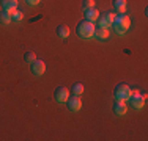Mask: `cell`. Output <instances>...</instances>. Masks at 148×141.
<instances>
[{
	"label": "cell",
	"mask_w": 148,
	"mask_h": 141,
	"mask_svg": "<svg viewBox=\"0 0 148 141\" xmlns=\"http://www.w3.org/2000/svg\"><path fill=\"white\" fill-rule=\"evenodd\" d=\"M128 100L131 102V105L134 108H142L143 105H145V99H143V96L136 89H131V96H129Z\"/></svg>",
	"instance_id": "277c9868"
},
{
	"label": "cell",
	"mask_w": 148,
	"mask_h": 141,
	"mask_svg": "<svg viewBox=\"0 0 148 141\" xmlns=\"http://www.w3.org/2000/svg\"><path fill=\"white\" fill-rule=\"evenodd\" d=\"M129 96H131V88H129L128 85L126 83L117 85V88H115V91H114L115 100H128Z\"/></svg>",
	"instance_id": "3957f363"
},
{
	"label": "cell",
	"mask_w": 148,
	"mask_h": 141,
	"mask_svg": "<svg viewBox=\"0 0 148 141\" xmlns=\"http://www.w3.org/2000/svg\"><path fill=\"white\" fill-rule=\"evenodd\" d=\"M0 3H2V8L10 13L17 9V0H0Z\"/></svg>",
	"instance_id": "30bf717a"
},
{
	"label": "cell",
	"mask_w": 148,
	"mask_h": 141,
	"mask_svg": "<svg viewBox=\"0 0 148 141\" xmlns=\"http://www.w3.org/2000/svg\"><path fill=\"white\" fill-rule=\"evenodd\" d=\"M10 22H11V13L6 11V9H2V11H0V24L8 25Z\"/></svg>",
	"instance_id": "9a60e30c"
},
{
	"label": "cell",
	"mask_w": 148,
	"mask_h": 141,
	"mask_svg": "<svg viewBox=\"0 0 148 141\" xmlns=\"http://www.w3.org/2000/svg\"><path fill=\"white\" fill-rule=\"evenodd\" d=\"M66 105H68V108L71 111H79L80 108H82V100H80L79 96H76V94H74L73 97H68Z\"/></svg>",
	"instance_id": "ba28073f"
},
{
	"label": "cell",
	"mask_w": 148,
	"mask_h": 141,
	"mask_svg": "<svg viewBox=\"0 0 148 141\" xmlns=\"http://www.w3.org/2000/svg\"><path fill=\"white\" fill-rule=\"evenodd\" d=\"M98 17H99V11H98L96 8H90V9H85V19L87 20H96Z\"/></svg>",
	"instance_id": "5bb4252c"
},
{
	"label": "cell",
	"mask_w": 148,
	"mask_h": 141,
	"mask_svg": "<svg viewBox=\"0 0 148 141\" xmlns=\"http://www.w3.org/2000/svg\"><path fill=\"white\" fill-rule=\"evenodd\" d=\"M126 111H128L126 102L125 100H115V104H114V113L115 115L123 116V115H126Z\"/></svg>",
	"instance_id": "9c48e42d"
},
{
	"label": "cell",
	"mask_w": 148,
	"mask_h": 141,
	"mask_svg": "<svg viewBox=\"0 0 148 141\" xmlns=\"http://www.w3.org/2000/svg\"><path fill=\"white\" fill-rule=\"evenodd\" d=\"M69 27L68 25H58L57 27V36L58 38H62V39H66V38L69 36Z\"/></svg>",
	"instance_id": "4fadbf2b"
},
{
	"label": "cell",
	"mask_w": 148,
	"mask_h": 141,
	"mask_svg": "<svg viewBox=\"0 0 148 141\" xmlns=\"http://www.w3.org/2000/svg\"><path fill=\"white\" fill-rule=\"evenodd\" d=\"M114 9L115 14H123L126 9V0H114Z\"/></svg>",
	"instance_id": "7c38bea8"
},
{
	"label": "cell",
	"mask_w": 148,
	"mask_h": 141,
	"mask_svg": "<svg viewBox=\"0 0 148 141\" xmlns=\"http://www.w3.org/2000/svg\"><path fill=\"white\" fill-rule=\"evenodd\" d=\"M35 60H36V54H35V52L30 50V52H25V54H24V61H25V63H30V64H32Z\"/></svg>",
	"instance_id": "2e32d148"
},
{
	"label": "cell",
	"mask_w": 148,
	"mask_h": 141,
	"mask_svg": "<svg viewBox=\"0 0 148 141\" xmlns=\"http://www.w3.org/2000/svg\"><path fill=\"white\" fill-rule=\"evenodd\" d=\"M95 0H84L82 2V6H84V9H90V8H95Z\"/></svg>",
	"instance_id": "d6986e66"
},
{
	"label": "cell",
	"mask_w": 148,
	"mask_h": 141,
	"mask_svg": "<svg viewBox=\"0 0 148 141\" xmlns=\"http://www.w3.org/2000/svg\"><path fill=\"white\" fill-rule=\"evenodd\" d=\"M98 19H99V27L109 28L112 24H114L115 13H112V11H104V13H101V16L98 17Z\"/></svg>",
	"instance_id": "5b68a950"
},
{
	"label": "cell",
	"mask_w": 148,
	"mask_h": 141,
	"mask_svg": "<svg viewBox=\"0 0 148 141\" xmlns=\"http://www.w3.org/2000/svg\"><path fill=\"white\" fill-rule=\"evenodd\" d=\"M93 36L96 38V39H107L109 38V28H103V27H98V28H95V33H93Z\"/></svg>",
	"instance_id": "8fae6325"
},
{
	"label": "cell",
	"mask_w": 148,
	"mask_h": 141,
	"mask_svg": "<svg viewBox=\"0 0 148 141\" xmlns=\"http://www.w3.org/2000/svg\"><path fill=\"white\" fill-rule=\"evenodd\" d=\"M22 17H24V14H22V11H19V9H14V11L11 13V20L21 22V20H22Z\"/></svg>",
	"instance_id": "ac0fdd59"
},
{
	"label": "cell",
	"mask_w": 148,
	"mask_h": 141,
	"mask_svg": "<svg viewBox=\"0 0 148 141\" xmlns=\"http://www.w3.org/2000/svg\"><path fill=\"white\" fill-rule=\"evenodd\" d=\"M95 27L93 25V22L91 20H87V19H84V20H80L79 24H77V27H76V33L79 35L82 39H88V38L93 36V33H95Z\"/></svg>",
	"instance_id": "6da1fadb"
},
{
	"label": "cell",
	"mask_w": 148,
	"mask_h": 141,
	"mask_svg": "<svg viewBox=\"0 0 148 141\" xmlns=\"http://www.w3.org/2000/svg\"><path fill=\"white\" fill-rule=\"evenodd\" d=\"M30 69H32V74H33V75H43L46 72V63L43 60H35L30 64Z\"/></svg>",
	"instance_id": "8992f818"
},
{
	"label": "cell",
	"mask_w": 148,
	"mask_h": 141,
	"mask_svg": "<svg viewBox=\"0 0 148 141\" xmlns=\"http://www.w3.org/2000/svg\"><path fill=\"white\" fill-rule=\"evenodd\" d=\"M68 97H69V93H68V89H66L65 86H58V88H55V91H54V99L57 102H66L68 100Z\"/></svg>",
	"instance_id": "52a82bcc"
},
{
	"label": "cell",
	"mask_w": 148,
	"mask_h": 141,
	"mask_svg": "<svg viewBox=\"0 0 148 141\" xmlns=\"http://www.w3.org/2000/svg\"><path fill=\"white\" fill-rule=\"evenodd\" d=\"M112 25H114L117 33L123 35V33H126V31L129 30V27H131V19H129L125 13L123 14H115V19H114V24H112Z\"/></svg>",
	"instance_id": "7a4b0ae2"
},
{
	"label": "cell",
	"mask_w": 148,
	"mask_h": 141,
	"mask_svg": "<svg viewBox=\"0 0 148 141\" xmlns=\"http://www.w3.org/2000/svg\"><path fill=\"white\" fill-rule=\"evenodd\" d=\"M41 0H27V3H29V5H32V6H35V5H38V3H40Z\"/></svg>",
	"instance_id": "ffe728a7"
},
{
	"label": "cell",
	"mask_w": 148,
	"mask_h": 141,
	"mask_svg": "<svg viewBox=\"0 0 148 141\" xmlns=\"http://www.w3.org/2000/svg\"><path fill=\"white\" fill-rule=\"evenodd\" d=\"M73 93L76 94V96H80V94L84 93V85L82 83H74L73 85Z\"/></svg>",
	"instance_id": "e0dca14e"
}]
</instances>
